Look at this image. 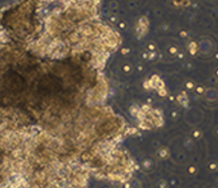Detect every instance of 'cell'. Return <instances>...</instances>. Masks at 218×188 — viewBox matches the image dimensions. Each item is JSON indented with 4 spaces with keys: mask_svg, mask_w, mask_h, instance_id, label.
Instances as JSON below:
<instances>
[{
    "mask_svg": "<svg viewBox=\"0 0 218 188\" xmlns=\"http://www.w3.org/2000/svg\"><path fill=\"white\" fill-rule=\"evenodd\" d=\"M209 169L211 171H216L218 169V167H217V164L216 163H212V164H209Z\"/></svg>",
    "mask_w": 218,
    "mask_h": 188,
    "instance_id": "cell-1",
    "label": "cell"
}]
</instances>
